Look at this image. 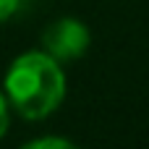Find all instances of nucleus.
Returning <instances> with one entry per match:
<instances>
[{
    "instance_id": "f257e3e1",
    "label": "nucleus",
    "mask_w": 149,
    "mask_h": 149,
    "mask_svg": "<svg viewBox=\"0 0 149 149\" xmlns=\"http://www.w3.org/2000/svg\"><path fill=\"white\" fill-rule=\"evenodd\" d=\"M3 94L24 120H45L65 100L63 65L45 50L21 52L5 71Z\"/></svg>"
},
{
    "instance_id": "f03ea898",
    "label": "nucleus",
    "mask_w": 149,
    "mask_h": 149,
    "mask_svg": "<svg viewBox=\"0 0 149 149\" xmlns=\"http://www.w3.org/2000/svg\"><path fill=\"white\" fill-rule=\"evenodd\" d=\"M89 45H92V34H89L86 24L73 16L55 18L42 31V50L47 55H52L58 63L79 60L89 50Z\"/></svg>"
},
{
    "instance_id": "7ed1b4c3",
    "label": "nucleus",
    "mask_w": 149,
    "mask_h": 149,
    "mask_svg": "<svg viewBox=\"0 0 149 149\" xmlns=\"http://www.w3.org/2000/svg\"><path fill=\"white\" fill-rule=\"evenodd\" d=\"M73 141L63 139V136H39V139H31L26 149H71Z\"/></svg>"
},
{
    "instance_id": "20e7f679",
    "label": "nucleus",
    "mask_w": 149,
    "mask_h": 149,
    "mask_svg": "<svg viewBox=\"0 0 149 149\" xmlns=\"http://www.w3.org/2000/svg\"><path fill=\"white\" fill-rule=\"evenodd\" d=\"M8 126H10V105H8V100H5V94L0 92V139L5 136V131H8Z\"/></svg>"
},
{
    "instance_id": "39448f33",
    "label": "nucleus",
    "mask_w": 149,
    "mask_h": 149,
    "mask_svg": "<svg viewBox=\"0 0 149 149\" xmlns=\"http://www.w3.org/2000/svg\"><path fill=\"white\" fill-rule=\"evenodd\" d=\"M18 10V0H0V24H5Z\"/></svg>"
}]
</instances>
